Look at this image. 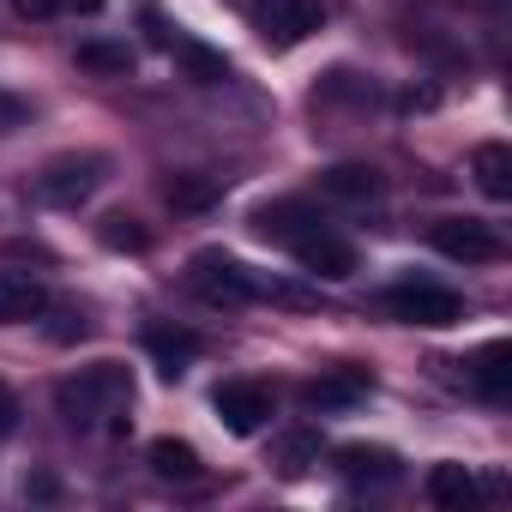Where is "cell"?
Here are the masks:
<instances>
[{
    "mask_svg": "<svg viewBox=\"0 0 512 512\" xmlns=\"http://www.w3.org/2000/svg\"><path fill=\"white\" fill-rule=\"evenodd\" d=\"M127 398H133V386H127L121 362H91V368H79L73 380L55 386V404H61L67 428H97L103 416H121Z\"/></svg>",
    "mask_w": 512,
    "mask_h": 512,
    "instance_id": "6da1fadb",
    "label": "cell"
},
{
    "mask_svg": "<svg viewBox=\"0 0 512 512\" xmlns=\"http://www.w3.org/2000/svg\"><path fill=\"white\" fill-rule=\"evenodd\" d=\"M103 175H109V157H97V151H85V157H55V163L37 175V199H49V205H85V199L103 187Z\"/></svg>",
    "mask_w": 512,
    "mask_h": 512,
    "instance_id": "7a4b0ae2",
    "label": "cell"
},
{
    "mask_svg": "<svg viewBox=\"0 0 512 512\" xmlns=\"http://www.w3.org/2000/svg\"><path fill=\"white\" fill-rule=\"evenodd\" d=\"M320 0H266V7H253V31H260L272 49H296L320 31Z\"/></svg>",
    "mask_w": 512,
    "mask_h": 512,
    "instance_id": "3957f363",
    "label": "cell"
},
{
    "mask_svg": "<svg viewBox=\"0 0 512 512\" xmlns=\"http://www.w3.org/2000/svg\"><path fill=\"white\" fill-rule=\"evenodd\" d=\"M193 290L211 308H241V302H253V272L241 260H229V253H199L193 260Z\"/></svg>",
    "mask_w": 512,
    "mask_h": 512,
    "instance_id": "277c9868",
    "label": "cell"
},
{
    "mask_svg": "<svg viewBox=\"0 0 512 512\" xmlns=\"http://www.w3.org/2000/svg\"><path fill=\"white\" fill-rule=\"evenodd\" d=\"M386 314H398L404 326H458L464 320V302L440 284H404L386 296Z\"/></svg>",
    "mask_w": 512,
    "mask_h": 512,
    "instance_id": "5b68a950",
    "label": "cell"
},
{
    "mask_svg": "<svg viewBox=\"0 0 512 512\" xmlns=\"http://www.w3.org/2000/svg\"><path fill=\"white\" fill-rule=\"evenodd\" d=\"M211 404H217V416H223L229 434H260V428L272 422V410H278L260 380H223Z\"/></svg>",
    "mask_w": 512,
    "mask_h": 512,
    "instance_id": "8992f818",
    "label": "cell"
},
{
    "mask_svg": "<svg viewBox=\"0 0 512 512\" xmlns=\"http://www.w3.org/2000/svg\"><path fill=\"white\" fill-rule=\"evenodd\" d=\"M446 260H464V266H488V260H500V235L488 229V223H470V217H446V223H434V235H428Z\"/></svg>",
    "mask_w": 512,
    "mask_h": 512,
    "instance_id": "52a82bcc",
    "label": "cell"
},
{
    "mask_svg": "<svg viewBox=\"0 0 512 512\" xmlns=\"http://www.w3.org/2000/svg\"><path fill=\"white\" fill-rule=\"evenodd\" d=\"M290 253L302 260V272H314V278H350V272H356V247H350L344 235H332L326 223H320V229H308Z\"/></svg>",
    "mask_w": 512,
    "mask_h": 512,
    "instance_id": "ba28073f",
    "label": "cell"
},
{
    "mask_svg": "<svg viewBox=\"0 0 512 512\" xmlns=\"http://www.w3.org/2000/svg\"><path fill=\"white\" fill-rule=\"evenodd\" d=\"M43 308H49V290H43L31 272H0V326L37 320Z\"/></svg>",
    "mask_w": 512,
    "mask_h": 512,
    "instance_id": "9c48e42d",
    "label": "cell"
},
{
    "mask_svg": "<svg viewBox=\"0 0 512 512\" xmlns=\"http://www.w3.org/2000/svg\"><path fill=\"white\" fill-rule=\"evenodd\" d=\"M428 500H434L440 512H470V506L482 500V488H476V476H470L464 464H434V470H428Z\"/></svg>",
    "mask_w": 512,
    "mask_h": 512,
    "instance_id": "30bf717a",
    "label": "cell"
},
{
    "mask_svg": "<svg viewBox=\"0 0 512 512\" xmlns=\"http://www.w3.org/2000/svg\"><path fill=\"white\" fill-rule=\"evenodd\" d=\"M308 410H350L356 398H368V374L362 368H344V374H326V380H308Z\"/></svg>",
    "mask_w": 512,
    "mask_h": 512,
    "instance_id": "8fae6325",
    "label": "cell"
},
{
    "mask_svg": "<svg viewBox=\"0 0 512 512\" xmlns=\"http://www.w3.org/2000/svg\"><path fill=\"white\" fill-rule=\"evenodd\" d=\"M253 229H260L266 241H284V247H296L308 229H320V217H314L308 205H266L260 217H253Z\"/></svg>",
    "mask_w": 512,
    "mask_h": 512,
    "instance_id": "7c38bea8",
    "label": "cell"
},
{
    "mask_svg": "<svg viewBox=\"0 0 512 512\" xmlns=\"http://www.w3.org/2000/svg\"><path fill=\"white\" fill-rule=\"evenodd\" d=\"M320 193L326 199H374L380 193V169H368V163H338V169H326L320 175Z\"/></svg>",
    "mask_w": 512,
    "mask_h": 512,
    "instance_id": "4fadbf2b",
    "label": "cell"
},
{
    "mask_svg": "<svg viewBox=\"0 0 512 512\" xmlns=\"http://www.w3.org/2000/svg\"><path fill=\"white\" fill-rule=\"evenodd\" d=\"M338 470L350 482H392L398 476V458L386 446H338Z\"/></svg>",
    "mask_w": 512,
    "mask_h": 512,
    "instance_id": "5bb4252c",
    "label": "cell"
},
{
    "mask_svg": "<svg viewBox=\"0 0 512 512\" xmlns=\"http://www.w3.org/2000/svg\"><path fill=\"white\" fill-rule=\"evenodd\" d=\"M470 169H476V187H482L488 199H512V151H506V145H482V151L470 157Z\"/></svg>",
    "mask_w": 512,
    "mask_h": 512,
    "instance_id": "9a60e30c",
    "label": "cell"
},
{
    "mask_svg": "<svg viewBox=\"0 0 512 512\" xmlns=\"http://www.w3.org/2000/svg\"><path fill=\"white\" fill-rule=\"evenodd\" d=\"M145 350H151V356L163 362V374L175 380V374H181V368L199 356V338H193V332H169V326H151V332H145Z\"/></svg>",
    "mask_w": 512,
    "mask_h": 512,
    "instance_id": "2e32d148",
    "label": "cell"
},
{
    "mask_svg": "<svg viewBox=\"0 0 512 512\" xmlns=\"http://www.w3.org/2000/svg\"><path fill=\"white\" fill-rule=\"evenodd\" d=\"M506 362H512V350H506V344H488V350L476 356V368H470V386H476L482 398H494V404L512 392V368H506Z\"/></svg>",
    "mask_w": 512,
    "mask_h": 512,
    "instance_id": "e0dca14e",
    "label": "cell"
},
{
    "mask_svg": "<svg viewBox=\"0 0 512 512\" xmlns=\"http://www.w3.org/2000/svg\"><path fill=\"white\" fill-rule=\"evenodd\" d=\"M151 470L163 482H193L199 476V452L187 440H151Z\"/></svg>",
    "mask_w": 512,
    "mask_h": 512,
    "instance_id": "ac0fdd59",
    "label": "cell"
},
{
    "mask_svg": "<svg viewBox=\"0 0 512 512\" xmlns=\"http://www.w3.org/2000/svg\"><path fill=\"white\" fill-rule=\"evenodd\" d=\"M163 199L175 211H211L217 205V181H205V175H169L163 181Z\"/></svg>",
    "mask_w": 512,
    "mask_h": 512,
    "instance_id": "d6986e66",
    "label": "cell"
},
{
    "mask_svg": "<svg viewBox=\"0 0 512 512\" xmlns=\"http://www.w3.org/2000/svg\"><path fill=\"white\" fill-rule=\"evenodd\" d=\"M79 67L121 79V73H133V49H127V43H79Z\"/></svg>",
    "mask_w": 512,
    "mask_h": 512,
    "instance_id": "ffe728a7",
    "label": "cell"
},
{
    "mask_svg": "<svg viewBox=\"0 0 512 512\" xmlns=\"http://www.w3.org/2000/svg\"><path fill=\"white\" fill-rule=\"evenodd\" d=\"M175 61L199 79V85H217V79H229V61L223 55H211V49H199V43H175Z\"/></svg>",
    "mask_w": 512,
    "mask_h": 512,
    "instance_id": "44dd1931",
    "label": "cell"
},
{
    "mask_svg": "<svg viewBox=\"0 0 512 512\" xmlns=\"http://www.w3.org/2000/svg\"><path fill=\"white\" fill-rule=\"evenodd\" d=\"M278 458H284V470L296 476V470H308V464L320 458V440H314V434H284V446H278Z\"/></svg>",
    "mask_w": 512,
    "mask_h": 512,
    "instance_id": "7402d4cb",
    "label": "cell"
},
{
    "mask_svg": "<svg viewBox=\"0 0 512 512\" xmlns=\"http://www.w3.org/2000/svg\"><path fill=\"white\" fill-rule=\"evenodd\" d=\"M103 241L109 247H145V229H139V217H103Z\"/></svg>",
    "mask_w": 512,
    "mask_h": 512,
    "instance_id": "603a6c76",
    "label": "cell"
},
{
    "mask_svg": "<svg viewBox=\"0 0 512 512\" xmlns=\"http://www.w3.org/2000/svg\"><path fill=\"white\" fill-rule=\"evenodd\" d=\"M25 115H31V109H25L19 97H7V91H0V133H13V127H25Z\"/></svg>",
    "mask_w": 512,
    "mask_h": 512,
    "instance_id": "cb8c5ba5",
    "label": "cell"
},
{
    "mask_svg": "<svg viewBox=\"0 0 512 512\" xmlns=\"http://www.w3.org/2000/svg\"><path fill=\"white\" fill-rule=\"evenodd\" d=\"M13 13H19V19H55L61 0H13Z\"/></svg>",
    "mask_w": 512,
    "mask_h": 512,
    "instance_id": "d4e9b609",
    "label": "cell"
},
{
    "mask_svg": "<svg viewBox=\"0 0 512 512\" xmlns=\"http://www.w3.org/2000/svg\"><path fill=\"white\" fill-rule=\"evenodd\" d=\"M55 320H61V326H55V338H61V344H67V338H85V314H73V308H67V314H55Z\"/></svg>",
    "mask_w": 512,
    "mask_h": 512,
    "instance_id": "484cf974",
    "label": "cell"
},
{
    "mask_svg": "<svg viewBox=\"0 0 512 512\" xmlns=\"http://www.w3.org/2000/svg\"><path fill=\"white\" fill-rule=\"evenodd\" d=\"M13 422H19V404H13L7 386H0V434H13Z\"/></svg>",
    "mask_w": 512,
    "mask_h": 512,
    "instance_id": "4316f807",
    "label": "cell"
},
{
    "mask_svg": "<svg viewBox=\"0 0 512 512\" xmlns=\"http://www.w3.org/2000/svg\"><path fill=\"white\" fill-rule=\"evenodd\" d=\"M103 0H61V13H97Z\"/></svg>",
    "mask_w": 512,
    "mask_h": 512,
    "instance_id": "83f0119b",
    "label": "cell"
},
{
    "mask_svg": "<svg viewBox=\"0 0 512 512\" xmlns=\"http://www.w3.org/2000/svg\"><path fill=\"white\" fill-rule=\"evenodd\" d=\"M482 7H494V0H482Z\"/></svg>",
    "mask_w": 512,
    "mask_h": 512,
    "instance_id": "f1b7e54d",
    "label": "cell"
}]
</instances>
